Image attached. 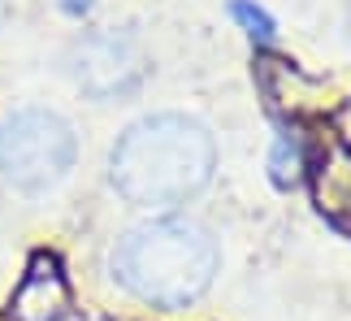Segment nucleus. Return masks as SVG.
I'll return each instance as SVG.
<instances>
[{"mask_svg":"<svg viewBox=\"0 0 351 321\" xmlns=\"http://www.w3.org/2000/svg\"><path fill=\"white\" fill-rule=\"evenodd\" d=\"M217 165L213 135L186 113H152L117 139L109 178L134 209H178L204 191Z\"/></svg>","mask_w":351,"mask_h":321,"instance_id":"nucleus-1","label":"nucleus"},{"mask_svg":"<svg viewBox=\"0 0 351 321\" xmlns=\"http://www.w3.org/2000/svg\"><path fill=\"white\" fill-rule=\"evenodd\" d=\"M217 243L186 217H156L126 230L113 248V278L156 309H186L213 287Z\"/></svg>","mask_w":351,"mask_h":321,"instance_id":"nucleus-2","label":"nucleus"},{"mask_svg":"<svg viewBox=\"0 0 351 321\" xmlns=\"http://www.w3.org/2000/svg\"><path fill=\"white\" fill-rule=\"evenodd\" d=\"M78 139L52 109H18L0 122V174L18 191H48L74 165Z\"/></svg>","mask_w":351,"mask_h":321,"instance_id":"nucleus-3","label":"nucleus"},{"mask_svg":"<svg viewBox=\"0 0 351 321\" xmlns=\"http://www.w3.org/2000/svg\"><path fill=\"white\" fill-rule=\"evenodd\" d=\"M139 70H143L139 52H134L130 35L121 31H96L78 39V48L70 52V74L91 100H113V96L134 91Z\"/></svg>","mask_w":351,"mask_h":321,"instance_id":"nucleus-4","label":"nucleus"},{"mask_svg":"<svg viewBox=\"0 0 351 321\" xmlns=\"http://www.w3.org/2000/svg\"><path fill=\"white\" fill-rule=\"evenodd\" d=\"M230 13H234V18H239L243 26H247L252 35H261V39H269V35H274V22H269L261 9H252V5H243V0H234V5H230Z\"/></svg>","mask_w":351,"mask_h":321,"instance_id":"nucleus-5","label":"nucleus"},{"mask_svg":"<svg viewBox=\"0 0 351 321\" xmlns=\"http://www.w3.org/2000/svg\"><path fill=\"white\" fill-rule=\"evenodd\" d=\"M61 9H65V13H74V18H78V13H87V9H91V0H61Z\"/></svg>","mask_w":351,"mask_h":321,"instance_id":"nucleus-6","label":"nucleus"},{"mask_svg":"<svg viewBox=\"0 0 351 321\" xmlns=\"http://www.w3.org/2000/svg\"><path fill=\"white\" fill-rule=\"evenodd\" d=\"M5 13H9V0H0V22H5Z\"/></svg>","mask_w":351,"mask_h":321,"instance_id":"nucleus-7","label":"nucleus"}]
</instances>
